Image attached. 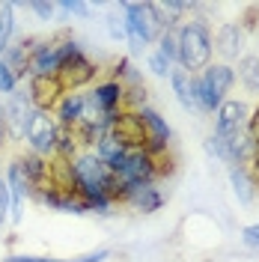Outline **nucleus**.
Segmentation results:
<instances>
[{"label":"nucleus","mask_w":259,"mask_h":262,"mask_svg":"<svg viewBox=\"0 0 259 262\" xmlns=\"http://www.w3.org/2000/svg\"><path fill=\"white\" fill-rule=\"evenodd\" d=\"M179 63L182 69L191 75L197 69H206L211 60V36H209V27L200 24V21H191L179 30Z\"/></svg>","instance_id":"obj_1"},{"label":"nucleus","mask_w":259,"mask_h":262,"mask_svg":"<svg viewBox=\"0 0 259 262\" xmlns=\"http://www.w3.org/2000/svg\"><path fill=\"white\" fill-rule=\"evenodd\" d=\"M232 81H235V75H232L229 66H209L206 75L200 81H194V107H200V111L221 107Z\"/></svg>","instance_id":"obj_2"},{"label":"nucleus","mask_w":259,"mask_h":262,"mask_svg":"<svg viewBox=\"0 0 259 262\" xmlns=\"http://www.w3.org/2000/svg\"><path fill=\"white\" fill-rule=\"evenodd\" d=\"M57 134H60V125H57L54 116L45 114V111H33L30 119H27V128H24V137L30 140L36 155L57 152Z\"/></svg>","instance_id":"obj_3"},{"label":"nucleus","mask_w":259,"mask_h":262,"mask_svg":"<svg viewBox=\"0 0 259 262\" xmlns=\"http://www.w3.org/2000/svg\"><path fill=\"white\" fill-rule=\"evenodd\" d=\"M111 134L125 149H146V143H149L146 125L137 111H119L114 116V122H111Z\"/></svg>","instance_id":"obj_4"},{"label":"nucleus","mask_w":259,"mask_h":262,"mask_svg":"<svg viewBox=\"0 0 259 262\" xmlns=\"http://www.w3.org/2000/svg\"><path fill=\"white\" fill-rule=\"evenodd\" d=\"M96 63L93 60H87L81 51L78 54H72V57H66L63 63H60V69H57V78H60V83H63V90H78V86H83V83H90L93 78H96Z\"/></svg>","instance_id":"obj_5"},{"label":"nucleus","mask_w":259,"mask_h":262,"mask_svg":"<svg viewBox=\"0 0 259 262\" xmlns=\"http://www.w3.org/2000/svg\"><path fill=\"white\" fill-rule=\"evenodd\" d=\"M66 96L63 83L57 75H33L30 81V101L36 104V111H45L51 114L57 104H60V98Z\"/></svg>","instance_id":"obj_6"},{"label":"nucleus","mask_w":259,"mask_h":262,"mask_svg":"<svg viewBox=\"0 0 259 262\" xmlns=\"http://www.w3.org/2000/svg\"><path fill=\"white\" fill-rule=\"evenodd\" d=\"M63 63V48H57V45H39V48L33 51L30 57V72L33 75H57V69Z\"/></svg>","instance_id":"obj_7"},{"label":"nucleus","mask_w":259,"mask_h":262,"mask_svg":"<svg viewBox=\"0 0 259 262\" xmlns=\"http://www.w3.org/2000/svg\"><path fill=\"white\" fill-rule=\"evenodd\" d=\"M122 98H125L122 83L111 81V83H101V86H96V93H93V104H96L104 116H116V107H119V101H122Z\"/></svg>","instance_id":"obj_8"},{"label":"nucleus","mask_w":259,"mask_h":262,"mask_svg":"<svg viewBox=\"0 0 259 262\" xmlns=\"http://www.w3.org/2000/svg\"><path fill=\"white\" fill-rule=\"evenodd\" d=\"M125 36L131 39L134 48L149 45V33H146V27H143V18H140L137 3H125Z\"/></svg>","instance_id":"obj_9"},{"label":"nucleus","mask_w":259,"mask_h":262,"mask_svg":"<svg viewBox=\"0 0 259 262\" xmlns=\"http://www.w3.org/2000/svg\"><path fill=\"white\" fill-rule=\"evenodd\" d=\"M83 104H87V98H83L81 93H66V96L60 98V104H57L60 125H75V122H81Z\"/></svg>","instance_id":"obj_10"},{"label":"nucleus","mask_w":259,"mask_h":262,"mask_svg":"<svg viewBox=\"0 0 259 262\" xmlns=\"http://www.w3.org/2000/svg\"><path fill=\"white\" fill-rule=\"evenodd\" d=\"M242 42H244V33L239 24H224L221 30H218V51L232 60V57H239V51H242Z\"/></svg>","instance_id":"obj_11"},{"label":"nucleus","mask_w":259,"mask_h":262,"mask_svg":"<svg viewBox=\"0 0 259 262\" xmlns=\"http://www.w3.org/2000/svg\"><path fill=\"white\" fill-rule=\"evenodd\" d=\"M9 206H12V221L21 217V196H24V170H21V161L9 164Z\"/></svg>","instance_id":"obj_12"},{"label":"nucleus","mask_w":259,"mask_h":262,"mask_svg":"<svg viewBox=\"0 0 259 262\" xmlns=\"http://www.w3.org/2000/svg\"><path fill=\"white\" fill-rule=\"evenodd\" d=\"M244 116H247V107L242 101H224L218 107V131H232V128H242Z\"/></svg>","instance_id":"obj_13"},{"label":"nucleus","mask_w":259,"mask_h":262,"mask_svg":"<svg viewBox=\"0 0 259 262\" xmlns=\"http://www.w3.org/2000/svg\"><path fill=\"white\" fill-rule=\"evenodd\" d=\"M96 155L107 164V167H111L114 161H119V158L125 155V146L116 140L114 134H101V137L96 140Z\"/></svg>","instance_id":"obj_14"},{"label":"nucleus","mask_w":259,"mask_h":262,"mask_svg":"<svg viewBox=\"0 0 259 262\" xmlns=\"http://www.w3.org/2000/svg\"><path fill=\"white\" fill-rule=\"evenodd\" d=\"M170 81L176 86L179 101H182L185 107H194V78H191L185 69H176V72H170Z\"/></svg>","instance_id":"obj_15"},{"label":"nucleus","mask_w":259,"mask_h":262,"mask_svg":"<svg viewBox=\"0 0 259 262\" xmlns=\"http://www.w3.org/2000/svg\"><path fill=\"white\" fill-rule=\"evenodd\" d=\"M27 119H30V111H27V98H12V104L6 107V119H3V125L6 122H12V128H15V134H24V128H27Z\"/></svg>","instance_id":"obj_16"},{"label":"nucleus","mask_w":259,"mask_h":262,"mask_svg":"<svg viewBox=\"0 0 259 262\" xmlns=\"http://www.w3.org/2000/svg\"><path fill=\"white\" fill-rule=\"evenodd\" d=\"M131 203L140 209V212H155L161 206V194L152 188V185H137L134 194H131Z\"/></svg>","instance_id":"obj_17"},{"label":"nucleus","mask_w":259,"mask_h":262,"mask_svg":"<svg viewBox=\"0 0 259 262\" xmlns=\"http://www.w3.org/2000/svg\"><path fill=\"white\" fill-rule=\"evenodd\" d=\"M239 75L250 93H259V57H244L239 63Z\"/></svg>","instance_id":"obj_18"},{"label":"nucleus","mask_w":259,"mask_h":262,"mask_svg":"<svg viewBox=\"0 0 259 262\" xmlns=\"http://www.w3.org/2000/svg\"><path fill=\"white\" fill-rule=\"evenodd\" d=\"M15 6L9 3V0H3L0 3V51H6V42H9V36H12V27H15Z\"/></svg>","instance_id":"obj_19"},{"label":"nucleus","mask_w":259,"mask_h":262,"mask_svg":"<svg viewBox=\"0 0 259 262\" xmlns=\"http://www.w3.org/2000/svg\"><path fill=\"white\" fill-rule=\"evenodd\" d=\"M158 54H164V57H167V60H173V57H176L179 54V39H176V33H164L161 36V51H158Z\"/></svg>","instance_id":"obj_20"},{"label":"nucleus","mask_w":259,"mask_h":262,"mask_svg":"<svg viewBox=\"0 0 259 262\" xmlns=\"http://www.w3.org/2000/svg\"><path fill=\"white\" fill-rule=\"evenodd\" d=\"M15 90V75L6 66V60H0V93H12Z\"/></svg>","instance_id":"obj_21"},{"label":"nucleus","mask_w":259,"mask_h":262,"mask_svg":"<svg viewBox=\"0 0 259 262\" xmlns=\"http://www.w3.org/2000/svg\"><path fill=\"white\" fill-rule=\"evenodd\" d=\"M229 176H232V185H235L239 196H242V200H250V188H247V176H244V170H232Z\"/></svg>","instance_id":"obj_22"},{"label":"nucleus","mask_w":259,"mask_h":262,"mask_svg":"<svg viewBox=\"0 0 259 262\" xmlns=\"http://www.w3.org/2000/svg\"><path fill=\"white\" fill-rule=\"evenodd\" d=\"M149 69H152L155 75H170V60H167L164 54H152V57H149Z\"/></svg>","instance_id":"obj_23"},{"label":"nucleus","mask_w":259,"mask_h":262,"mask_svg":"<svg viewBox=\"0 0 259 262\" xmlns=\"http://www.w3.org/2000/svg\"><path fill=\"white\" fill-rule=\"evenodd\" d=\"M30 9H33L39 18H42V21H48V18L54 15V9H57V6H54V3H45V0H33Z\"/></svg>","instance_id":"obj_24"},{"label":"nucleus","mask_w":259,"mask_h":262,"mask_svg":"<svg viewBox=\"0 0 259 262\" xmlns=\"http://www.w3.org/2000/svg\"><path fill=\"white\" fill-rule=\"evenodd\" d=\"M6 212H9V185L0 179V224L6 221Z\"/></svg>","instance_id":"obj_25"},{"label":"nucleus","mask_w":259,"mask_h":262,"mask_svg":"<svg viewBox=\"0 0 259 262\" xmlns=\"http://www.w3.org/2000/svg\"><path fill=\"white\" fill-rule=\"evenodd\" d=\"M247 137L253 140V146H259V107L253 111V116L247 119Z\"/></svg>","instance_id":"obj_26"},{"label":"nucleus","mask_w":259,"mask_h":262,"mask_svg":"<svg viewBox=\"0 0 259 262\" xmlns=\"http://www.w3.org/2000/svg\"><path fill=\"white\" fill-rule=\"evenodd\" d=\"M244 242L250 247H259V224H253V227L244 229Z\"/></svg>","instance_id":"obj_27"},{"label":"nucleus","mask_w":259,"mask_h":262,"mask_svg":"<svg viewBox=\"0 0 259 262\" xmlns=\"http://www.w3.org/2000/svg\"><path fill=\"white\" fill-rule=\"evenodd\" d=\"M111 253L107 250H98V253H90V256H83V259H75V262H101V259H107ZM45 262H57V259H45Z\"/></svg>","instance_id":"obj_28"},{"label":"nucleus","mask_w":259,"mask_h":262,"mask_svg":"<svg viewBox=\"0 0 259 262\" xmlns=\"http://www.w3.org/2000/svg\"><path fill=\"white\" fill-rule=\"evenodd\" d=\"M3 140H6V125H3V119H0V146H3Z\"/></svg>","instance_id":"obj_29"}]
</instances>
